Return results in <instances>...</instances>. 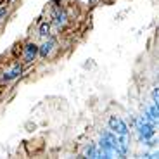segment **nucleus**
I'll list each match as a JSON object with an SVG mask.
<instances>
[{"label":"nucleus","instance_id":"1","mask_svg":"<svg viewBox=\"0 0 159 159\" xmlns=\"http://www.w3.org/2000/svg\"><path fill=\"white\" fill-rule=\"evenodd\" d=\"M135 128H137V131H139V135L142 140H147V139H152V137H154V125H151L143 116L137 119Z\"/></svg>","mask_w":159,"mask_h":159},{"label":"nucleus","instance_id":"2","mask_svg":"<svg viewBox=\"0 0 159 159\" xmlns=\"http://www.w3.org/2000/svg\"><path fill=\"white\" fill-rule=\"evenodd\" d=\"M109 130H111L112 133H116V135H126L128 125L125 123L121 118H118V116H111V118H109Z\"/></svg>","mask_w":159,"mask_h":159},{"label":"nucleus","instance_id":"3","mask_svg":"<svg viewBox=\"0 0 159 159\" xmlns=\"http://www.w3.org/2000/svg\"><path fill=\"white\" fill-rule=\"evenodd\" d=\"M38 56V45L35 43H28L24 47V52H23V59L26 64H31L35 61V57Z\"/></svg>","mask_w":159,"mask_h":159},{"label":"nucleus","instance_id":"4","mask_svg":"<svg viewBox=\"0 0 159 159\" xmlns=\"http://www.w3.org/2000/svg\"><path fill=\"white\" fill-rule=\"evenodd\" d=\"M56 45H57L56 38H48L47 42H43V43H42V45L38 47V56H40V57H47V56H50L52 50L56 48Z\"/></svg>","mask_w":159,"mask_h":159},{"label":"nucleus","instance_id":"5","mask_svg":"<svg viewBox=\"0 0 159 159\" xmlns=\"http://www.w3.org/2000/svg\"><path fill=\"white\" fill-rule=\"evenodd\" d=\"M68 19H69V16L64 9H56V12H54V23H56L57 28H64L68 24Z\"/></svg>","mask_w":159,"mask_h":159},{"label":"nucleus","instance_id":"6","mask_svg":"<svg viewBox=\"0 0 159 159\" xmlns=\"http://www.w3.org/2000/svg\"><path fill=\"white\" fill-rule=\"evenodd\" d=\"M21 73H23V66H21V64H14L11 69H7V71L4 73L2 80H4V81H12V80H16Z\"/></svg>","mask_w":159,"mask_h":159},{"label":"nucleus","instance_id":"7","mask_svg":"<svg viewBox=\"0 0 159 159\" xmlns=\"http://www.w3.org/2000/svg\"><path fill=\"white\" fill-rule=\"evenodd\" d=\"M157 114H159V112H157V104L152 102L151 106L145 109V114H143V118L147 119L151 125H154V126H156V123H157Z\"/></svg>","mask_w":159,"mask_h":159},{"label":"nucleus","instance_id":"8","mask_svg":"<svg viewBox=\"0 0 159 159\" xmlns=\"http://www.w3.org/2000/svg\"><path fill=\"white\" fill-rule=\"evenodd\" d=\"M130 137L126 135H119L118 139V151H119V156H126L128 154V145H130Z\"/></svg>","mask_w":159,"mask_h":159},{"label":"nucleus","instance_id":"9","mask_svg":"<svg viewBox=\"0 0 159 159\" xmlns=\"http://www.w3.org/2000/svg\"><path fill=\"white\" fill-rule=\"evenodd\" d=\"M97 152H99V147L95 143H88L83 151V156L85 157H97Z\"/></svg>","mask_w":159,"mask_h":159},{"label":"nucleus","instance_id":"10","mask_svg":"<svg viewBox=\"0 0 159 159\" xmlns=\"http://www.w3.org/2000/svg\"><path fill=\"white\" fill-rule=\"evenodd\" d=\"M40 36H48L50 35V24L48 23H40V30H38Z\"/></svg>","mask_w":159,"mask_h":159},{"label":"nucleus","instance_id":"11","mask_svg":"<svg viewBox=\"0 0 159 159\" xmlns=\"http://www.w3.org/2000/svg\"><path fill=\"white\" fill-rule=\"evenodd\" d=\"M157 100H159V93H157V88H154L152 90V102L157 104Z\"/></svg>","mask_w":159,"mask_h":159},{"label":"nucleus","instance_id":"12","mask_svg":"<svg viewBox=\"0 0 159 159\" xmlns=\"http://www.w3.org/2000/svg\"><path fill=\"white\" fill-rule=\"evenodd\" d=\"M7 12H9L7 7H0V21H2L5 16H7Z\"/></svg>","mask_w":159,"mask_h":159},{"label":"nucleus","instance_id":"13","mask_svg":"<svg viewBox=\"0 0 159 159\" xmlns=\"http://www.w3.org/2000/svg\"><path fill=\"white\" fill-rule=\"evenodd\" d=\"M99 2H100V0H88V4H90V5H97Z\"/></svg>","mask_w":159,"mask_h":159}]
</instances>
